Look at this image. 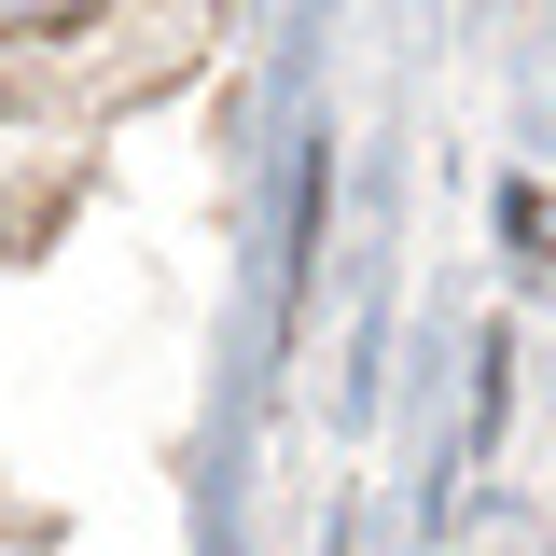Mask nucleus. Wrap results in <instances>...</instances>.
<instances>
[{
    "label": "nucleus",
    "instance_id": "nucleus-1",
    "mask_svg": "<svg viewBox=\"0 0 556 556\" xmlns=\"http://www.w3.org/2000/svg\"><path fill=\"white\" fill-rule=\"evenodd\" d=\"M98 0H0V42H56V28H84Z\"/></svg>",
    "mask_w": 556,
    "mask_h": 556
}]
</instances>
